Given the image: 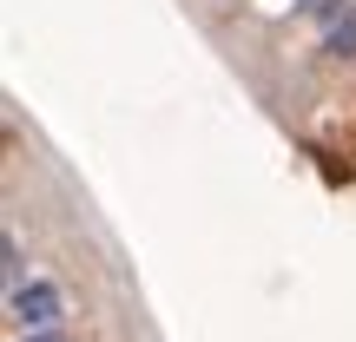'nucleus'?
I'll list each match as a JSON object with an SVG mask.
<instances>
[{
  "instance_id": "f257e3e1",
  "label": "nucleus",
  "mask_w": 356,
  "mask_h": 342,
  "mask_svg": "<svg viewBox=\"0 0 356 342\" xmlns=\"http://www.w3.org/2000/svg\"><path fill=\"white\" fill-rule=\"evenodd\" d=\"M310 158L356 178V0H178Z\"/></svg>"
}]
</instances>
